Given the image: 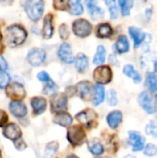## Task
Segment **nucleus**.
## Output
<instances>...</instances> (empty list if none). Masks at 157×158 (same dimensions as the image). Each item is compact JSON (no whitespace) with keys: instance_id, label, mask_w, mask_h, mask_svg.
I'll return each mask as SVG.
<instances>
[{"instance_id":"nucleus-1","label":"nucleus","mask_w":157,"mask_h":158,"mask_svg":"<svg viewBox=\"0 0 157 158\" xmlns=\"http://www.w3.org/2000/svg\"><path fill=\"white\" fill-rule=\"evenodd\" d=\"M5 38L8 45L18 46L24 43L27 38V32L19 25H11L5 31Z\"/></svg>"},{"instance_id":"nucleus-2","label":"nucleus","mask_w":157,"mask_h":158,"mask_svg":"<svg viewBox=\"0 0 157 158\" xmlns=\"http://www.w3.org/2000/svg\"><path fill=\"white\" fill-rule=\"evenodd\" d=\"M24 9L28 15V17L33 20L37 21L41 19L43 9H44V2L38 0V1H26L23 4Z\"/></svg>"},{"instance_id":"nucleus-3","label":"nucleus","mask_w":157,"mask_h":158,"mask_svg":"<svg viewBox=\"0 0 157 158\" xmlns=\"http://www.w3.org/2000/svg\"><path fill=\"white\" fill-rule=\"evenodd\" d=\"M68 141L74 146L82 144L86 140V133L81 126H69L67 133Z\"/></svg>"},{"instance_id":"nucleus-4","label":"nucleus","mask_w":157,"mask_h":158,"mask_svg":"<svg viewBox=\"0 0 157 158\" xmlns=\"http://www.w3.org/2000/svg\"><path fill=\"white\" fill-rule=\"evenodd\" d=\"M72 30L76 36H78L80 38H85L91 34L93 26L87 19H79L73 22Z\"/></svg>"},{"instance_id":"nucleus-5","label":"nucleus","mask_w":157,"mask_h":158,"mask_svg":"<svg viewBox=\"0 0 157 158\" xmlns=\"http://www.w3.org/2000/svg\"><path fill=\"white\" fill-rule=\"evenodd\" d=\"M113 73L108 66H100L97 67L93 71V80L97 84L103 85L107 84L112 81Z\"/></svg>"},{"instance_id":"nucleus-6","label":"nucleus","mask_w":157,"mask_h":158,"mask_svg":"<svg viewBox=\"0 0 157 158\" xmlns=\"http://www.w3.org/2000/svg\"><path fill=\"white\" fill-rule=\"evenodd\" d=\"M50 103L52 111L56 113L64 112L68 107V96L62 93L55 94L51 95Z\"/></svg>"},{"instance_id":"nucleus-7","label":"nucleus","mask_w":157,"mask_h":158,"mask_svg":"<svg viewBox=\"0 0 157 158\" xmlns=\"http://www.w3.org/2000/svg\"><path fill=\"white\" fill-rule=\"evenodd\" d=\"M76 118L81 124L84 125L85 127L92 128L96 123V120L98 118V115L93 109H86V110L81 111L79 114H77Z\"/></svg>"},{"instance_id":"nucleus-8","label":"nucleus","mask_w":157,"mask_h":158,"mask_svg":"<svg viewBox=\"0 0 157 158\" xmlns=\"http://www.w3.org/2000/svg\"><path fill=\"white\" fill-rule=\"evenodd\" d=\"M45 57H46L45 51L42 48L35 47L30 50V52L28 53L27 61L32 67H38L44 61Z\"/></svg>"},{"instance_id":"nucleus-9","label":"nucleus","mask_w":157,"mask_h":158,"mask_svg":"<svg viewBox=\"0 0 157 158\" xmlns=\"http://www.w3.org/2000/svg\"><path fill=\"white\" fill-rule=\"evenodd\" d=\"M6 95L14 99V101H20V99L24 98L26 95L23 85H21L19 82L9 83L7 87L6 88Z\"/></svg>"},{"instance_id":"nucleus-10","label":"nucleus","mask_w":157,"mask_h":158,"mask_svg":"<svg viewBox=\"0 0 157 158\" xmlns=\"http://www.w3.org/2000/svg\"><path fill=\"white\" fill-rule=\"evenodd\" d=\"M138 102L140 104V106H142V108L147 113V114H154L155 111V108L153 105L152 102V97L151 94H149V92L147 91H143L140 94L139 97H138Z\"/></svg>"},{"instance_id":"nucleus-11","label":"nucleus","mask_w":157,"mask_h":158,"mask_svg":"<svg viewBox=\"0 0 157 158\" xmlns=\"http://www.w3.org/2000/svg\"><path fill=\"white\" fill-rule=\"evenodd\" d=\"M129 140H130V145L132 146V150L134 152L142 151L144 148L145 139L143 136L141 135L140 132L134 131H129Z\"/></svg>"},{"instance_id":"nucleus-12","label":"nucleus","mask_w":157,"mask_h":158,"mask_svg":"<svg viewBox=\"0 0 157 158\" xmlns=\"http://www.w3.org/2000/svg\"><path fill=\"white\" fill-rule=\"evenodd\" d=\"M3 134L6 139L16 142V141L19 140V138L21 137V130L17 124L9 123V124L6 125V127L4 128Z\"/></svg>"},{"instance_id":"nucleus-13","label":"nucleus","mask_w":157,"mask_h":158,"mask_svg":"<svg viewBox=\"0 0 157 158\" xmlns=\"http://www.w3.org/2000/svg\"><path fill=\"white\" fill-rule=\"evenodd\" d=\"M75 88H76L75 90L77 91L78 94L80 95V97H81V99H83V100H85V101L90 100V98H91V96H92V94H93V86H92V84H91L90 82H88V81H80V82L76 85Z\"/></svg>"},{"instance_id":"nucleus-14","label":"nucleus","mask_w":157,"mask_h":158,"mask_svg":"<svg viewBox=\"0 0 157 158\" xmlns=\"http://www.w3.org/2000/svg\"><path fill=\"white\" fill-rule=\"evenodd\" d=\"M57 55H58V57L63 62H65L67 64H71L74 62V57L72 55L71 47L67 43H64L59 46L58 51H57Z\"/></svg>"},{"instance_id":"nucleus-15","label":"nucleus","mask_w":157,"mask_h":158,"mask_svg":"<svg viewBox=\"0 0 157 158\" xmlns=\"http://www.w3.org/2000/svg\"><path fill=\"white\" fill-rule=\"evenodd\" d=\"M9 110L11 114L19 118H24L27 114V107L21 101H12L9 104Z\"/></svg>"},{"instance_id":"nucleus-16","label":"nucleus","mask_w":157,"mask_h":158,"mask_svg":"<svg viewBox=\"0 0 157 158\" xmlns=\"http://www.w3.org/2000/svg\"><path fill=\"white\" fill-rule=\"evenodd\" d=\"M31 105L35 115H41L46 109V100L41 96L32 97L31 100Z\"/></svg>"},{"instance_id":"nucleus-17","label":"nucleus","mask_w":157,"mask_h":158,"mask_svg":"<svg viewBox=\"0 0 157 158\" xmlns=\"http://www.w3.org/2000/svg\"><path fill=\"white\" fill-rule=\"evenodd\" d=\"M43 36L44 39H50L54 34V26H53V17L51 14L45 16L43 19Z\"/></svg>"},{"instance_id":"nucleus-18","label":"nucleus","mask_w":157,"mask_h":158,"mask_svg":"<svg viewBox=\"0 0 157 158\" xmlns=\"http://www.w3.org/2000/svg\"><path fill=\"white\" fill-rule=\"evenodd\" d=\"M122 119H123V115L118 110L110 112L106 117V121L111 129H117L119 126V124L122 122Z\"/></svg>"},{"instance_id":"nucleus-19","label":"nucleus","mask_w":157,"mask_h":158,"mask_svg":"<svg viewBox=\"0 0 157 158\" xmlns=\"http://www.w3.org/2000/svg\"><path fill=\"white\" fill-rule=\"evenodd\" d=\"M129 33L131 36V38L133 39L135 48L140 46L142 42H143L145 40L146 33H143L142 31V30L137 28V27H130L129 28Z\"/></svg>"},{"instance_id":"nucleus-20","label":"nucleus","mask_w":157,"mask_h":158,"mask_svg":"<svg viewBox=\"0 0 157 158\" xmlns=\"http://www.w3.org/2000/svg\"><path fill=\"white\" fill-rule=\"evenodd\" d=\"M86 5L88 6L89 12H90L91 17H92L93 19L98 20V19H101L104 17V10L100 6H97L95 2H93V1L89 2L88 1V2H86Z\"/></svg>"},{"instance_id":"nucleus-21","label":"nucleus","mask_w":157,"mask_h":158,"mask_svg":"<svg viewBox=\"0 0 157 158\" xmlns=\"http://www.w3.org/2000/svg\"><path fill=\"white\" fill-rule=\"evenodd\" d=\"M53 121L54 123L60 125L62 127H68L72 123V118L69 114L66 112H61V113H57L54 117Z\"/></svg>"},{"instance_id":"nucleus-22","label":"nucleus","mask_w":157,"mask_h":158,"mask_svg":"<svg viewBox=\"0 0 157 158\" xmlns=\"http://www.w3.org/2000/svg\"><path fill=\"white\" fill-rule=\"evenodd\" d=\"M115 51L118 54H124V53H127L130 49V43H129V40L127 38V36L125 35H122L120 36L116 44H115Z\"/></svg>"},{"instance_id":"nucleus-23","label":"nucleus","mask_w":157,"mask_h":158,"mask_svg":"<svg viewBox=\"0 0 157 158\" xmlns=\"http://www.w3.org/2000/svg\"><path fill=\"white\" fill-rule=\"evenodd\" d=\"M74 62H75L76 69L79 72H84L88 69V66H89L88 57L82 53H80L77 55L76 58L74 59Z\"/></svg>"},{"instance_id":"nucleus-24","label":"nucleus","mask_w":157,"mask_h":158,"mask_svg":"<svg viewBox=\"0 0 157 158\" xmlns=\"http://www.w3.org/2000/svg\"><path fill=\"white\" fill-rule=\"evenodd\" d=\"M105 100V89L103 85L96 84L93 89V106H97L103 103Z\"/></svg>"},{"instance_id":"nucleus-25","label":"nucleus","mask_w":157,"mask_h":158,"mask_svg":"<svg viewBox=\"0 0 157 158\" xmlns=\"http://www.w3.org/2000/svg\"><path fill=\"white\" fill-rule=\"evenodd\" d=\"M123 73L133 80V81L135 83H140L142 81V77L141 75L139 74V72L134 69V67L132 65H126L124 68H123Z\"/></svg>"},{"instance_id":"nucleus-26","label":"nucleus","mask_w":157,"mask_h":158,"mask_svg":"<svg viewBox=\"0 0 157 158\" xmlns=\"http://www.w3.org/2000/svg\"><path fill=\"white\" fill-rule=\"evenodd\" d=\"M88 148L89 151L94 156H102L105 151L103 144L95 139H93L88 142Z\"/></svg>"},{"instance_id":"nucleus-27","label":"nucleus","mask_w":157,"mask_h":158,"mask_svg":"<svg viewBox=\"0 0 157 158\" xmlns=\"http://www.w3.org/2000/svg\"><path fill=\"white\" fill-rule=\"evenodd\" d=\"M113 30L110 24L108 23H102L98 26L96 34L99 38H108L112 35Z\"/></svg>"},{"instance_id":"nucleus-28","label":"nucleus","mask_w":157,"mask_h":158,"mask_svg":"<svg viewBox=\"0 0 157 158\" xmlns=\"http://www.w3.org/2000/svg\"><path fill=\"white\" fill-rule=\"evenodd\" d=\"M106 56V50L103 45H99L96 49V54L93 57V64L101 65L105 62Z\"/></svg>"},{"instance_id":"nucleus-29","label":"nucleus","mask_w":157,"mask_h":158,"mask_svg":"<svg viewBox=\"0 0 157 158\" xmlns=\"http://www.w3.org/2000/svg\"><path fill=\"white\" fill-rule=\"evenodd\" d=\"M145 84L151 93H155L157 89V77L152 72H148L146 76Z\"/></svg>"},{"instance_id":"nucleus-30","label":"nucleus","mask_w":157,"mask_h":158,"mask_svg":"<svg viewBox=\"0 0 157 158\" xmlns=\"http://www.w3.org/2000/svg\"><path fill=\"white\" fill-rule=\"evenodd\" d=\"M68 9H69V12L72 15L79 16L81 13H83V6H82L81 3L80 1H78V0L69 1L68 2Z\"/></svg>"},{"instance_id":"nucleus-31","label":"nucleus","mask_w":157,"mask_h":158,"mask_svg":"<svg viewBox=\"0 0 157 158\" xmlns=\"http://www.w3.org/2000/svg\"><path fill=\"white\" fill-rule=\"evenodd\" d=\"M57 148H58V143H57L56 142L49 143L45 146V150H44V157L45 158L53 157V156L56 153Z\"/></svg>"},{"instance_id":"nucleus-32","label":"nucleus","mask_w":157,"mask_h":158,"mask_svg":"<svg viewBox=\"0 0 157 158\" xmlns=\"http://www.w3.org/2000/svg\"><path fill=\"white\" fill-rule=\"evenodd\" d=\"M121 12L124 16H129L130 13V9L133 6V1H127V0H120L118 2Z\"/></svg>"},{"instance_id":"nucleus-33","label":"nucleus","mask_w":157,"mask_h":158,"mask_svg":"<svg viewBox=\"0 0 157 158\" xmlns=\"http://www.w3.org/2000/svg\"><path fill=\"white\" fill-rule=\"evenodd\" d=\"M106 6H108L109 12H110V18L112 19H116L118 17V6H117V3L115 1H105Z\"/></svg>"},{"instance_id":"nucleus-34","label":"nucleus","mask_w":157,"mask_h":158,"mask_svg":"<svg viewBox=\"0 0 157 158\" xmlns=\"http://www.w3.org/2000/svg\"><path fill=\"white\" fill-rule=\"evenodd\" d=\"M56 91H57V85L51 80L48 82H46V84L43 88V94H48V95L55 94L56 93Z\"/></svg>"},{"instance_id":"nucleus-35","label":"nucleus","mask_w":157,"mask_h":158,"mask_svg":"<svg viewBox=\"0 0 157 158\" xmlns=\"http://www.w3.org/2000/svg\"><path fill=\"white\" fill-rule=\"evenodd\" d=\"M9 83L10 76L5 71H0V89H6Z\"/></svg>"},{"instance_id":"nucleus-36","label":"nucleus","mask_w":157,"mask_h":158,"mask_svg":"<svg viewBox=\"0 0 157 158\" xmlns=\"http://www.w3.org/2000/svg\"><path fill=\"white\" fill-rule=\"evenodd\" d=\"M145 131L148 135L157 138V126L155 121H150L145 128Z\"/></svg>"},{"instance_id":"nucleus-37","label":"nucleus","mask_w":157,"mask_h":158,"mask_svg":"<svg viewBox=\"0 0 157 158\" xmlns=\"http://www.w3.org/2000/svg\"><path fill=\"white\" fill-rule=\"evenodd\" d=\"M143 153L147 156H154L157 155V146L153 143H148L143 150Z\"/></svg>"},{"instance_id":"nucleus-38","label":"nucleus","mask_w":157,"mask_h":158,"mask_svg":"<svg viewBox=\"0 0 157 158\" xmlns=\"http://www.w3.org/2000/svg\"><path fill=\"white\" fill-rule=\"evenodd\" d=\"M107 103L109 106H117L118 105V97H117V93L115 90H110L107 94Z\"/></svg>"},{"instance_id":"nucleus-39","label":"nucleus","mask_w":157,"mask_h":158,"mask_svg":"<svg viewBox=\"0 0 157 158\" xmlns=\"http://www.w3.org/2000/svg\"><path fill=\"white\" fill-rule=\"evenodd\" d=\"M53 5H54V6H55L56 9H60V10L68 9V1L56 0V1H54Z\"/></svg>"},{"instance_id":"nucleus-40","label":"nucleus","mask_w":157,"mask_h":158,"mask_svg":"<svg viewBox=\"0 0 157 158\" xmlns=\"http://www.w3.org/2000/svg\"><path fill=\"white\" fill-rule=\"evenodd\" d=\"M59 35L63 40H66L67 38H68L69 31H68V27L66 24H62L59 27Z\"/></svg>"},{"instance_id":"nucleus-41","label":"nucleus","mask_w":157,"mask_h":158,"mask_svg":"<svg viewBox=\"0 0 157 158\" xmlns=\"http://www.w3.org/2000/svg\"><path fill=\"white\" fill-rule=\"evenodd\" d=\"M37 79L39 80V81H41L42 82H48L49 81H50V77H49V75H48V73L47 72H45V71H41V72H39L38 74H37Z\"/></svg>"},{"instance_id":"nucleus-42","label":"nucleus","mask_w":157,"mask_h":158,"mask_svg":"<svg viewBox=\"0 0 157 158\" xmlns=\"http://www.w3.org/2000/svg\"><path fill=\"white\" fill-rule=\"evenodd\" d=\"M7 114L4 110H0V127H3L7 122Z\"/></svg>"},{"instance_id":"nucleus-43","label":"nucleus","mask_w":157,"mask_h":158,"mask_svg":"<svg viewBox=\"0 0 157 158\" xmlns=\"http://www.w3.org/2000/svg\"><path fill=\"white\" fill-rule=\"evenodd\" d=\"M15 147L18 149V150H24L26 148V143L23 142V140H18L15 142Z\"/></svg>"},{"instance_id":"nucleus-44","label":"nucleus","mask_w":157,"mask_h":158,"mask_svg":"<svg viewBox=\"0 0 157 158\" xmlns=\"http://www.w3.org/2000/svg\"><path fill=\"white\" fill-rule=\"evenodd\" d=\"M7 68H8V65L6 59L2 56H0V71H5L7 69Z\"/></svg>"},{"instance_id":"nucleus-45","label":"nucleus","mask_w":157,"mask_h":158,"mask_svg":"<svg viewBox=\"0 0 157 158\" xmlns=\"http://www.w3.org/2000/svg\"><path fill=\"white\" fill-rule=\"evenodd\" d=\"M145 14H146V16L148 17V19H150V18H151V14H152V10H151L150 8H147V9L145 10Z\"/></svg>"},{"instance_id":"nucleus-46","label":"nucleus","mask_w":157,"mask_h":158,"mask_svg":"<svg viewBox=\"0 0 157 158\" xmlns=\"http://www.w3.org/2000/svg\"><path fill=\"white\" fill-rule=\"evenodd\" d=\"M3 51V45H2V36L0 35V53Z\"/></svg>"},{"instance_id":"nucleus-47","label":"nucleus","mask_w":157,"mask_h":158,"mask_svg":"<svg viewBox=\"0 0 157 158\" xmlns=\"http://www.w3.org/2000/svg\"><path fill=\"white\" fill-rule=\"evenodd\" d=\"M66 158H78V156H76L74 155H69V156H68Z\"/></svg>"},{"instance_id":"nucleus-48","label":"nucleus","mask_w":157,"mask_h":158,"mask_svg":"<svg viewBox=\"0 0 157 158\" xmlns=\"http://www.w3.org/2000/svg\"><path fill=\"white\" fill-rule=\"evenodd\" d=\"M155 71L157 73V60L155 61Z\"/></svg>"},{"instance_id":"nucleus-49","label":"nucleus","mask_w":157,"mask_h":158,"mask_svg":"<svg viewBox=\"0 0 157 158\" xmlns=\"http://www.w3.org/2000/svg\"><path fill=\"white\" fill-rule=\"evenodd\" d=\"M155 102H156V105H157V94L155 95Z\"/></svg>"},{"instance_id":"nucleus-50","label":"nucleus","mask_w":157,"mask_h":158,"mask_svg":"<svg viewBox=\"0 0 157 158\" xmlns=\"http://www.w3.org/2000/svg\"><path fill=\"white\" fill-rule=\"evenodd\" d=\"M97 158H109V157H97Z\"/></svg>"},{"instance_id":"nucleus-51","label":"nucleus","mask_w":157,"mask_h":158,"mask_svg":"<svg viewBox=\"0 0 157 158\" xmlns=\"http://www.w3.org/2000/svg\"><path fill=\"white\" fill-rule=\"evenodd\" d=\"M2 157V156H1V152H0V158Z\"/></svg>"}]
</instances>
